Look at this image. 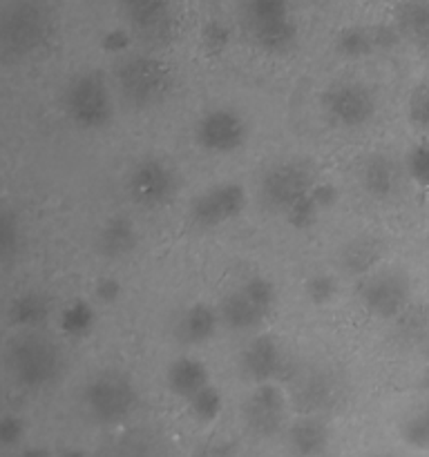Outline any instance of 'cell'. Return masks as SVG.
Wrapping results in <instances>:
<instances>
[{
  "instance_id": "cell-1",
  "label": "cell",
  "mask_w": 429,
  "mask_h": 457,
  "mask_svg": "<svg viewBox=\"0 0 429 457\" xmlns=\"http://www.w3.org/2000/svg\"><path fill=\"white\" fill-rule=\"evenodd\" d=\"M63 348L43 330H22L7 346V369L13 382L38 391L56 382L63 373Z\"/></svg>"
},
{
  "instance_id": "cell-2",
  "label": "cell",
  "mask_w": 429,
  "mask_h": 457,
  "mask_svg": "<svg viewBox=\"0 0 429 457\" xmlns=\"http://www.w3.org/2000/svg\"><path fill=\"white\" fill-rule=\"evenodd\" d=\"M52 31L54 16L45 0H9L4 4L0 47L9 61H21L43 49Z\"/></svg>"
},
{
  "instance_id": "cell-3",
  "label": "cell",
  "mask_w": 429,
  "mask_h": 457,
  "mask_svg": "<svg viewBox=\"0 0 429 457\" xmlns=\"http://www.w3.org/2000/svg\"><path fill=\"white\" fill-rule=\"evenodd\" d=\"M114 83L119 96L134 110L161 105L174 87V74L168 62L150 54H130L116 62Z\"/></svg>"
},
{
  "instance_id": "cell-4",
  "label": "cell",
  "mask_w": 429,
  "mask_h": 457,
  "mask_svg": "<svg viewBox=\"0 0 429 457\" xmlns=\"http://www.w3.org/2000/svg\"><path fill=\"white\" fill-rule=\"evenodd\" d=\"M240 27L264 54L282 56L298 43V25L289 0H241Z\"/></svg>"
},
{
  "instance_id": "cell-5",
  "label": "cell",
  "mask_w": 429,
  "mask_h": 457,
  "mask_svg": "<svg viewBox=\"0 0 429 457\" xmlns=\"http://www.w3.org/2000/svg\"><path fill=\"white\" fill-rule=\"evenodd\" d=\"M63 110L80 129H101L114 116L110 87L98 71H83L67 83L63 92Z\"/></svg>"
},
{
  "instance_id": "cell-6",
  "label": "cell",
  "mask_w": 429,
  "mask_h": 457,
  "mask_svg": "<svg viewBox=\"0 0 429 457\" xmlns=\"http://www.w3.org/2000/svg\"><path fill=\"white\" fill-rule=\"evenodd\" d=\"M275 299L277 293L271 281L264 279V277H250L244 286L232 290L219 303V321L228 330L248 333L266 320L268 312L275 306Z\"/></svg>"
},
{
  "instance_id": "cell-7",
  "label": "cell",
  "mask_w": 429,
  "mask_h": 457,
  "mask_svg": "<svg viewBox=\"0 0 429 457\" xmlns=\"http://www.w3.org/2000/svg\"><path fill=\"white\" fill-rule=\"evenodd\" d=\"M85 409L103 424L123 422L137 406V388L128 375L119 370H103L94 375L83 391Z\"/></svg>"
},
{
  "instance_id": "cell-8",
  "label": "cell",
  "mask_w": 429,
  "mask_h": 457,
  "mask_svg": "<svg viewBox=\"0 0 429 457\" xmlns=\"http://www.w3.org/2000/svg\"><path fill=\"white\" fill-rule=\"evenodd\" d=\"M315 186L311 168L299 161H284L266 170L259 181V205L266 212L286 214Z\"/></svg>"
},
{
  "instance_id": "cell-9",
  "label": "cell",
  "mask_w": 429,
  "mask_h": 457,
  "mask_svg": "<svg viewBox=\"0 0 429 457\" xmlns=\"http://www.w3.org/2000/svg\"><path fill=\"white\" fill-rule=\"evenodd\" d=\"M128 31L147 49H161L174 36L172 0H119Z\"/></svg>"
},
{
  "instance_id": "cell-10",
  "label": "cell",
  "mask_w": 429,
  "mask_h": 457,
  "mask_svg": "<svg viewBox=\"0 0 429 457\" xmlns=\"http://www.w3.org/2000/svg\"><path fill=\"white\" fill-rule=\"evenodd\" d=\"M130 201L143 210H161L177 196L179 177L164 159H141L125 181Z\"/></svg>"
},
{
  "instance_id": "cell-11",
  "label": "cell",
  "mask_w": 429,
  "mask_h": 457,
  "mask_svg": "<svg viewBox=\"0 0 429 457\" xmlns=\"http://www.w3.org/2000/svg\"><path fill=\"white\" fill-rule=\"evenodd\" d=\"M195 141L210 154H235L248 141V120L232 107H213L197 119Z\"/></svg>"
},
{
  "instance_id": "cell-12",
  "label": "cell",
  "mask_w": 429,
  "mask_h": 457,
  "mask_svg": "<svg viewBox=\"0 0 429 457\" xmlns=\"http://www.w3.org/2000/svg\"><path fill=\"white\" fill-rule=\"evenodd\" d=\"M322 107L331 123L344 129H358L374 119L375 96L360 80H338L322 94Z\"/></svg>"
},
{
  "instance_id": "cell-13",
  "label": "cell",
  "mask_w": 429,
  "mask_h": 457,
  "mask_svg": "<svg viewBox=\"0 0 429 457\" xmlns=\"http://www.w3.org/2000/svg\"><path fill=\"white\" fill-rule=\"evenodd\" d=\"M362 303L380 320H393L407 311L411 299L409 277L400 270H378L366 277L362 286Z\"/></svg>"
},
{
  "instance_id": "cell-14",
  "label": "cell",
  "mask_w": 429,
  "mask_h": 457,
  "mask_svg": "<svg viewBox=\"0 0 429 457\" xmlns=\"http://www.w3.org/2000/svg\"><path fill=\"white\" fill-rule=\"evenodd\" d=\"M246 208V190L244 186L235 181L217 183L210 186L208 190L201 192L195 201L190 204V221L195 226L206 228H219L223 223L232 221L240 217Z\"/></svg>"
},
{
  "instance_id": "cell-15",
  "label": "cell",
  "mask_w": 429,
  "mask_h": 457,
  "mask_svg": "<svg viewBox=\"0 0 429 457\" xmlns=\"http://www.w3.org/2000/svg\"><path fill=\"white\" fill-rule=\"evenodd\" d=\"M293 402L304 415H324L342 402V382L326 369L302 370L293 382Z\"/></svg>"
},
{
  "instance_id": "cell-16",
  "label": "cell",
  "mask_w": 429,
  "mask_h": 457,
  "mask_svg": "<svg viewBox=\"0 0 429 457\" xmlns=\"http://www.w3.org/2000/svg\"><path fill=\"white\" fill-rule=\"evenodd\" d=\"M244 424L257 437H271L284 427L286 397L273 382L255 384L241 406Z\"/></svg>"
},
{
  "instance_id": "cell-17",
  "label": "cell",
  "mask_w": 429,
  "mask_h": 457,
  "mask_svg": "<svg viewBox=\"0 0 429 457\" xmlns=\"http://www.w3.org/2000/svg\"><path fill=\"white\" fill-rule=\"evenodd\" d=\"M284 369L280 344L268 335L250 339L240 355V370L244 379L253 384L273 382Z\"/></svg>"
},
{
  "instance_id": "cell-18",
  "label": "cell",
  "mask_w": 429,
  "mask_h": 457,
  "mask_svg": "<svg viewBox=\"0 0 429 457\" xmlns=\"http://www.w3.org/2000/svg\"><path fill=\"white\" fill-rule=\"evenodd\" d=\"M219 324L222 321H219V312L214 308L206 306V303H192L177 315L172 335L183 346H201L214 337Z\"/></svg>"
},
{
  "instance_id": "cell-19",
  "label": "cell",
  "mask_w": 429,
  "mask_h": 457,
  "mask_svg": "<svg viewBox=\"0 0 429 457\" xmlns=\"http://www.w3.org/2000/svg\"><path fill=\"white\" fill-rule=\"evenodd\" d=\"M98 457H168L164 440L147 428H132L112 437Z\"/></svg>"
},
{
  "instance_id": "cell-20",
  "label": "cell",
  "mask_w": 429,
  "mask_h": 457,
  "mask_svg": "<svg viewBox=\"0 0 429 457\" xmlns=\"http://www.w3.org/2000/svg\"><path fill=\"white\" fill-rule=\"evenodd\" d=\"M139 235L128 217H112L101 226L97 235V253L103 259H125L137 250Z\"/></svg>"
},
{
  "instance_id": "cell-21",
  "label": "cell",
  "mask_w": 429,
  "mask_h": 457,
  "mask_svg": "<svg viewBox=\"0 0 429 457\" xmlns=\"http://www.w3.org/2000/svg\"><path fill=\"white\" fill-rule=\"evenodd\" d=\"M402 170L391 156L374 154L362 168V186L374 199H391L400 190Z\"/></svg>"
},
{
  "instance_id": "cell-22",
  "label": "cell",
  "mask_w": 429,
  "mask_h": 457,
  "mask_svg": "<svg viewBox=\"0 0 429 457\" xmlns=\"http://www.w3.org/2000/svg\"><path fill=\"white\" fill-rule=\"evenodd\" d=\"M165 382L172 395L181 397V400H190L192 395L206 388L210 384L208 369L201 360L197 357H177L172 364L168 366V373H165Z\"/></svg>"
},
{
  "instance_id": "cell-23",
  "label": "cell",
  "mask_w": 429,
  "mask_h": 457,
  "mask_svg": "<svg viewBox=\"0 0 429 457\" xmlns=\"http://www.w3.org/2000/svg\"><path fill=\"white\" fill-rule=\"evenodd\" d=\"M329 428L317 415H304L289 428V446L298 457H317L329 446Z\"/></svg>"
},
{
  "instance_id": "cell-24",
  "label": "cell",
  "mask_w": 429,
  "mask_h": 457,
  "mask_svg": "<svg viewBox=\"0 0 429 457\" xmlns=\"http://www.w3.org/2000/svg\"><path fill=\"white\" fill-rule=\"evenodd\" d=\"M396 27L402 38H409L423 56L429 58V3L409 0L398 9Z\"/></svg>"
},
{
  "instance_id": "cell-25",
  "label": "cell",
  "mask_w": 429,
  "mask_h": 457,
  "mask_svg": "<svg viewBox=\"0 0 429 457\" xmlns=\"http://www.w3.org/2000/svg\"><path fill=\"white\" fill-rule=\"evenodd\" d=\"M383 257V245L374 237H356L349 244H344L342 253H340V263L344 270L353 277L371 275L375 263Z\"/></svg>"
},
{
  "instance_id": "cell-26",
  "label": "cell",
  "mask_w": 429,
  "mask_h": 457,
  "mask_svg": "<svg viewBox=\"0 0 429 457\" xmlns=\"http://www.w3.org/2000/svg\"><path fill=\"white\" fill-rule=\"evenodd\" d=\"M49 299L45 295L34 293H22L9 306V321L21 330H38L47 324L49 320Z\"/></svg>"
},
{
  "instance_id": "cell-27",
  "label": "cell",
  "mask_w": 429,
  "mask_h": 457,
  "mask_svg": "<svg viewBox=\"0 0 429 457\" xmlns=\"http://www.w3.org/2000/svg\"><path fill=\"white\" fill-rule=\"evenodd\" d=\"M374 27H347L335 38V52L344 58H365L375 52Z\"/></svg>"
},
{
  "instance_id": "cell-28",
  "label": "cell",
  "mask_w": 429,
  "mask_h": 457,
  "mask_svg": "<svg viewBox=\"0 0 429 457\" xmlns=\"http://www.w3.org/2000/svg\"><path fill=\"white\" fill-rule=\"evenodd\" d=\"M94 328V308L92 303L76 299L63 311L61 315V330L70 337H85Z\"/></svg>"
},
{
  "instance_id": "cell-29",
  "label": "cell",
  "mask_w": 429,
  "mask_h": 457,
  "mask_svg": "<svg viewBox=\"0 0 429 457\" xmlns=\"http://www.w3.org/2000/svg\"><path fill=\"white\" fill-rule=\"evenodd\" d=\"M188 411H190L192 418L201 424H210L222 415L223 411V397L213 384H208L206 388H201L197 395H192L188 400Z\"/></svg>"
},
{
  "instance_id": "cell-30",
  "label": "cell",
  "mask_w": 429,
  "mask_h": 457,
  "mask_svg": "<svg viewBox=\"0 0 429 457\" xmlns=\"http://www.w3.org/2000/svg\"><path fill=\"white\" fill-rule=\"evenodd\" d=\"M400 436L414 449H429V400L402 422Z\"/></svg>"
},
{
  "instance_id": "cell-31",
  "label": "cell",
  "mask_w": 429,
  "mask_h": 457,
  "mask_svg": "<svg viewBox=\"0 0 429 457\" xmlns=\"http://www.w3.org/2000/svg\"><path fill=\"white\" fill-rule=\"evenodd\" d=\"M405 172L418 186L429 187V143H418L405 156Z\"/></svg>"
},
{
  "instance_id": "cell-32",
  "label": "cell",
  "mask_w": 429,
  "mask_h": 457,
  "mask_svg": "<svg viewBox=\"0 0 429 457\" xmlns=\"http://www.w3.org/2000/svg\"><path fill=\"white\" fill-rule=\"evenodd\" d=\"M407 114H409L414 128L429 134V83L420 85L411 92L409 103H407Z\"/></svg>"
},
{
  "instance_id": "cell-33",
  "label": "cell",
  "mask_w": 429,
  "mask_h": 457,
  "mask_svg": "<svg viewBox=\"0 0 429 457\" xmlns=\"http://www.w3.org/2000/svg\"><path fill=\"white\" fill-rule=\"evenodd\" d=\"M304 293H307L308 302L315 303V306H324V303L333 302L335 293H338V284L331 275H313L308 277L307 286H304Z\"/></svg>"
},
{
  "instance_id": "cell-34",
  "label": "cell",
  "mask_w": 429,
  "mask_h": 457,
  "mask_svg": "<svg viewBox=\"0 0 429 457\" xmlns=\"http://www.w3.org/2000/svg\"><path fill=\"white\" fill-rule=\"evenodd\" d=\"M320 212H322L320 204H317V201L313 199L311 192H308V195L304 196V199H299L298 204H295L293 208H290L289 212L284 214V217H286V221L290 223V226L299 228V230H302V228L313 226V223H315V219H317V214H320Z\"/></svg>"
},
{
  "instance_id": "cell-35",
  "label": "cell",
  "mask_w": 429,
  "mask_h": 457,
  "mask_svg": "<svg viewBox=\"0 0 429 457\" xmlns=\"http://www.w3.org/2000/svg\"><path fill=\"white\" fill-rule=\"evenodd\" d=\"M18 241H21V235H18L16 217L9 210H4L3 217H0V254H3V262H9L16 254Z\"/></svg>"
},
{
  "instance_id": "cell-36",
  "label": "cell",
  "mask_w": 429,
  "mask_h": 457,
  "mask_svg": "<svg viewBox=\"0 0 429 457\" xmlns=\"http://www.w3.org/2000/svg\"><path fill=\"white\" fill-rule=\"evenodd\" d=\"M228 36L231 34H228L226 25H222L219 21L208 22V25L204 27V47L208 49V52L219 54L228 45Z\"/></svg>"
},
{
  "instance_id": "cell-37",
  "label": "cell",
  "mask_w": 429,
  "mask_h": 457,
  "mask_svg": "<svg viewBox=\"0 0 429 457\" xmlns=\"http://www.w3.org/2000/svg\"><path fill=\"white\" fill-rule=\"evenodd\" d=\"M22 433H25V424L16 415H4L3 422H0V442L4 446H13L21 442Z\"/></svg>"
},
{
  "instance_id": "cell-38",
  "label": "cell",
  "mask_w": 429,
  "mask_h": 457,
  "mask_svg": "<svg viewBox=\"0 0 429 457\" xmlns=\"http://www.w3.org/2000/svg\"><path fill=\"white\" fill-rule=\"evenodd\" d=\"M121 293H123V288H121V284L114 277H101L97 281V286H94V297L101 303H116Z\"/></svg>"
},
{
  "instance_id": "cell-39",
  "label": "cell",
  "mask_w": 429,
  "mask_h": 457,
  "mask_svg": "<svg viewBox=\"0 0 429 457\" xmlns=\"http://www.w3.org/2000/svg\"><path fill=\"white\" fill-rule=\"evenodd\" d=\"M130 40H132V34L125 29H114L103 38V49L112 54H123L128 49Z\"/></svg>"
},
{
  "instance_id": "cell-40",
  "label": "cell",
  "mask_w": 429,
  "mask_h": 457,
  "mask_svg": "<svg viewBox=\"0 0 429 457\" xmlns=\"http://www.w3.org/2000/svg\"><path fill=\"white\" fill-rule=\"evenodd\" d=\"M195 457H235V445H231V442H206L195 451Z\"/></svg>"
},
{
  "instance_id": "cell-41",
  "label": "cell",
  "mask_w": 429,
  "mask_h": 457,
  "mask_svg": "<svg viewBox=\"0 0 429 457\" xmlns=\"http://www.w3.org/2000/svg\"><path fill=\"white\" fill-rule=\"evenodd\" d=\"M311 195H313V199L320 204L322 210L331 208V205L335 204V199H338V190H335L331 183H322V186H317V183H315V186H313V190H311Z\"/></svg>"
},
{
  "instance_id": "cell-42",
  "label": "cell",
  "mask_w": 429,
  "mask_h": 457,
  "mask_svg": "<svg viewBox=\"0 0 429 457\" xmlns=\"http://www.w3.org/2000/svg\"><path fill=\"white\" fill-rule=\"evenodd\" d=\"M56 457H85V455L80 453V451L70 449V451H63V453H61V455H56Z\"/></svg>"
},
{
  "instance_id": "cell-43",
  "label": "cell",
  "mask_w": 429,
  "mask_h": 457,
  "mask_svg": "<svg viewBox=\"0 0 429 457\" xmlns=\"http://www.w3.org/2000/svg\"><path fill=\"white\" fill-rule=\"evenodd\" d=\"M21 457H47V453H43V451L31 449V451H25V453H22Z\"/></svg>"
},
{
  "instance_id": "cell-44",
  "label": "cell",
  "mask_w": 429,
  "mask_h": 457,
  "mask_svg": "<svg viewBox=\"0 0 429 457\" xmlns=\"http://www.w3.org/2000/svg\"><path fill=\"white\" fill-rule=\"evenodd\" d=\"M383 457H405V455H383Z\"/></svg>"
}]
</instances>
